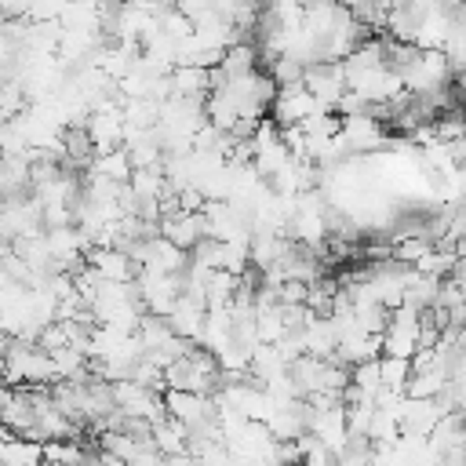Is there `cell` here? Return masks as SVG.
Listing matches in <instances>:
<instances>
[{"instance_id": "6da1fadb", "label": "cell", "mask_w": 466, "mask_h": 466, "mask_svg": "<svg viewBox=\"0 0 466 466\" xmlns=\"http://www.w3.org/2000/svg\"><path fill=\"white\" fill-rule=\"evenodd\" d=\"M422 350V328H419V313L400 306L390 313V324L382 331V357H397V360H411Z\"/></svg>"}, {"instance_id": "3957f363", "label": "cell", "mask_w": 466, "mask_h": 466, "mask_svg": "<svg viewBox=\"0 0 466 466\" xmlns=\"http://www.w3.org/2000/svg\"><path fill=\"white\" fill-rule=\"evenodd\" d=\"M11 400H15V386H7V382L0 379V415L7 411V404H11Z\"/></svg>"}, {"instance_id": "7a4b0ae2", "label": "cell", "mask_w": 466, "mask_h": 466, "mask_svg": "<svg viewBox=\"0 0 466 466\" xmlns=\"http://www.w3.org/2000/svg\"><path fill=\"white\" fill-rule=\"evenodd\" d=\"M0 462L4 466H44V444L29 437H11L0 444Z\"/></svg>"}]
</instances>
